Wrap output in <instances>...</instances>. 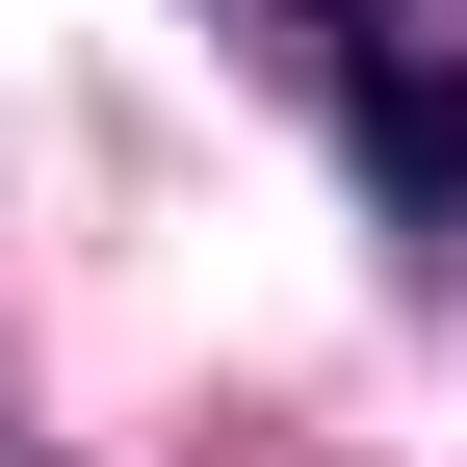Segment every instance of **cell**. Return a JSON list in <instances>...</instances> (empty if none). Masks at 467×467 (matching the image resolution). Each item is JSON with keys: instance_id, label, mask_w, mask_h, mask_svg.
I'll return each mask as SVG.
<instances>
[{"instance_id": "obj_2", "label": "cell", "mask_w": 467, "mask_h": 467, "mask_svg": "<svg viewBox=\"0 0 467 467\" xmlns=\"http://www.w3.org/2000/svg\"><path fill=\"white\" fill-rule=\"evenodd\" d=\"M260 26H285V52H364V26H416V0H260Z\"/></svg>"}, {"instance_id": "obj_1", "label": "cell", "mask_w": 467, "mask_h": 467, "mask_svg": "<svg viewBox=\"0 0 467 467\" xmlns=\"http://www.w3.org/2000/svg\"><path fill=\"white\" fill-rule=\"evenodd\" d=\"M337 156H364L416 234H467V52H416V26H364L337 52Z\"/></svg>"}]
</instances>
